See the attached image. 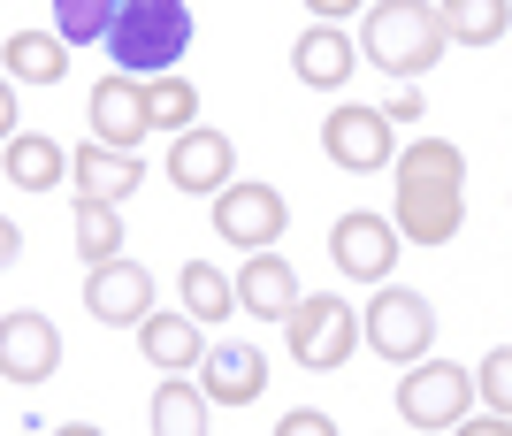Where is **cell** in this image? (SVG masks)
<instances>
[{
	"instance_id": "obj_1",
	"label": "cell",
	"mask_w": 512,
	"mask_h": 436,
	"mask_svg": "<svg viewBox=\"0 0 512 436\" xmlns=\"http://www.w3.org/2000/svg\"><path fill=\"white\" fill-rule=\"evenodd\" d=\"M390 230L398 245H451L459 222H467V153L451 138H413V146L390 153Z\"/></svg>"
},
{
	"instance_id": "obj_2",
	"label": "cell",
	"mask_w": 512,
	"mask_h": 436,
	"mask_svg": "<svg viewBox=\"0 0 512 436\" xmlns=\"http://www.w3.org/2000/svg\"><path fill=\"white\" fill-rule=\"evenodd\" d=\"M444 23H436V0H375L360 16V54L398 85H421V69L444 62Z\"/></svg>"
},
{
	"instance_id": "obj_3",
	"label": "cell",
	"mask_w": 512,
	"mask_h": 436,
	"mask_svg": "<svg viewBox=\"0 0 512 436\" xmlns=\"http://www.w3.org/2000/svg\"><path fill=\"white\" fill-rule=\"evenodd\" d=\"M100 39H107V54H115L123 77H161L192 46V8L184 0H115Z\"/></svg>"
},
{
	"instance_id": "obj_4",
	"label": "cell",
	"mask_w": 512,
	"mask_h": 436,
	"mask_svg": "<svg viewBox=\"0 0 512 436\" xmlns=\"http://www.w3.org/2000/svg\"><path fill=\"white\" fill-rule=\"evenodd\" d=\"M474 406V368H459V360H406V375H398V421L406 429H451V421H467Z\"/></svg>"
},
{
	"instance_id": "obj_5",
	"label": "cell",
	"mask_w": 512,
	"mask_h": 436,
	"mask_svg": "<svg viewBox=\"0 0 512 436\" xmlns=\"http://www.w3.org/2000/svg\"><path fill=\"white\" fill-rule=\"evenodd\" d=\"M283 345H291V360L314 375L344 368L352 360V345H360V314L344 299H329V291H314V299H299L291 314H283Z\"/></svg>"
},
{
	"instance_id": "obj_6",
	"label": "cell",
	"mask_w": 512,
	"mask_h": 436,
	"mask_svg": "<svg viewBox=\"0 0 512 436\" xmlns=\"http://www.w3.org/2000/svg\"><path fill=\"white\" fill-rule=\"evenodd\" d=\"M360 337H367V352H383V360H421L428 345H436V306L421 299V291H406V284H375V306L360 314Z\"/></svg>"
},
{
	"instance_id": "obj_7",
	"label": "cell",
	"mask_w": 512,
	"mask_h": 436,
	"mask_svg": "<svg viewBox=\"0 0 512 436\" xmlns=\"http://www.w3.org/2000/svg\"><path fill=\"white\" fill-rule=\"evenodd\" d=\"M214 199V238L237 245V253H260V245H276L291 230V199L276 184H222Z\"/></svg>"
},
{
	"instance_id": "obj_8",
	"label": "cell",
	"mask_w": 512,
	"mask_h": 436,
	"mask_svg": "<svg viewBox=\"0 0 512 436\" xmlns=\"http://www.w3.org/2000/svg\"><path fill=\"white\" fill-rule=\"evenodd\" d=\"M321 146H329V161H337V169L367 176V169H390L398 138H390L383 108H352V100H337V108H329V123H321Z\"/></svg>"
},
{
	"instance_id": "obj_9",
	"label": "cell",
	"mask_w": 512,
	"mask_h": 436,
	"mask_svg": "<svg viewBox=\"0 0 512 436\" xmlns=\"http://www.w3.org/2000/svg\"><path fill=\"white\" fill-rule=\"evenodd\" d=\"M85 115H92V138H100V146L138 153V138L153 131V123H146V77H123V69H107L100 85H92Z\"/></svg>"
},
{
	"instance_id": "obj_10",
	"label": "cell",
	"mask_w": 512,
	"mask_h": 436,
	"mask_svg": "<svg viewBox=\"0 0 512 436\" xmlns=\"http://www.w3.org/2000/svg\"><path fill=\"white\" fill-rule=\"evenodd\" d=\"M329 261H337L344 276H360V284H383L390 268H398V230H390V215H337Z\"/></svg>"
},
{
	"instance_id": "obj_11",
	"label": "cell",
	"mask_w": 512,
	"mask_h": 436,
	"mask_svg": "<svg viewBox=\"0 0 512 436\" xmlns=\"http://www.w3.org/2000/svg\"><path fill=\"white\" fill-rule=\"evenodd\" d=\"M62 368V337L46 314L16 306V314H0V375L8 383H46V375Z\"/></svg>"
},
{
	"instance_id": "obj_12",
	"label": "cell",
	"mask_w": 512,
	"mask_h": 436,
	"mask_svg": "<svg viewBox=\"0 0 512 436\" xmlns=\"http://www.w3.org/2000/svg\"><path fill=\"white\" fill-rule=\"evenodd\" d=\"M153 306V276L138 261H92L85 276V314L107 329H138V314Z\"/></svg>"
},
{
	"instance_id": "obj_13",
	"label": "cell",
	"mask_w": 512,
	"mask_h": 436,
	"mask_svg": "<svg viewBox=\"0 0 512 436\" xmlns=\"http://www.w3.org/2000/svg\"><path fill=\"white\" fill-rule=\"evenodd\" d=\"M199 391H207V406H260V391H268V360H260V345L199 352Z\"/></svg>"
},
{
	"instance_id": "obj_14",
	"label": "cell",
	"mask_w": 512,
	"mask_h": 436,
	"mask_svg": "<svg viewBox=\"0 0 512 436\" xmlns=\"http://www.w3.org/2000/svg\"><path fill=\"white\" fill-rule=\"evenodd\" d=\"M230 169H237V146L222 131H176V146H169V184L176 192H222L230 184Z\"/></svg>"
},
{
	"instance_id": "obj_15",
	"label": "cell",
	"mask_w": 512,
	"mask_h": 436,
	"mask_svg": "<svg viewBox=\"0 0 512 436\" xmlns=\"http://www.w3.org/2000/svg\"><path fill=\"white\" fill-rule=\"evenodd\" d=\"M230 299L245 306V314H268V322H283V314L299 306V276H291V261H283V253H268V245H260L253 261L237 268Z\"/></svg>"
},
{
	"instance_id": "obj_16",
	"label": "cell",
	"mask_w": 512,
	"mask_h": 436,
	"mask_svg": "<svg viewBox=\"0 0 512 436\" xmlns=\"http://www.w3.org/2000/svg\"><path fill=\"white\" fill-rule=\"evenodd\" d=\"M352 62H360V46L344 39V23H314V31H299V46H291V69H299V85H314V92H344Z\"/></svg>"
},
{
	"instance_id": "obj_17",
	"label": "cell",
	"mask_w": 512,
	"mask_h": 436,
	"mask_svg": "<svg viewBox=\"0 0 512 436\" xmlns=\"http://www.w3.org/2000/svg\"><path fill=\"white\" fill-rule=\"evenodd\" d=\"M69 176H77V192L115 199V207H123V199L146 184V161H138V153H123V146H100V138H92V146L69 153Z\"/></svg>"
},
{
	"instance_id": "obj_18",
	"label": "cell",
	"mask_w": 512,
	"mask_h": 436,
	"mask_svg": "<svg viewBox=\"0 0 512 436\" xmlns=\"http://www.w3.org/2000/svg\"><path fill=\"white\" fill-rule=\"evenodd\" d=\"M138 352H146L161 375H192L199 368V352H207V337H199L192 314H138Z\"/></svg>"
},
{
	"instance_id": "obj_19",
	"label": "cell",
	"mask_w": 512,
	"mask_h": 436,
	"mask_svg": "<svg viewBox=\"0 0 512 436\" xmlns=\"http://www.w3.org/2000/svg\"><path fill=\"white\" fill-rule=\"evenodd\" d=\"M0 69H8V85H62L69 77V46L54 39V31H8Z\"/></svg>"
},
{
	"instance_id": "obj_20",
	"label": "cell",
	"mask_w": 512,
	"mask_h": 436,
	"mask_svg": "<svg viewBox=\"0 0 512 436\" xmlns=\"http://www.w3.org/2000/svg\"><path fill=\"white\" fill-rule=\"evenodd\" d=\"M436 23H444L451 46H505L512 31V0H436Z\"/></svg>"
},
{
	"instance_id": "obj_21",
	"label": "cell",
	"mask_w": 512,
	"mask_h": 436,
	"mask_svg": "<svg viewBox=\"0 0 512 436\" xmlns=\"http://www.w3.org/2000/svg\"><path fill=\"white\" fill-rule=\"evenodd\" d=\"M0 161H8V184H16V192H54V184L69 176V153L46 131H16L8 146H0Z\"/></svg>"
},
{
	"instance_id": "obj_22",
	"label": "cell",
	"mask_w": 512,
	"mask_h": 436,
	"mask_svg": "<svg viewBox=\"0 0 512 436\" xmlns=\"http://www.w3.org/2000/svg\"><path fill=\"white\" fill-rule=\"evenodd\" d=\"M207 391L199 383H184V375H169L161 391H153V436H207Z\"/></svg>"
},
{
	"instance_id": "obj_23",
	"label": "cell",
	"mask_w": 512,
	"mask_h": 436,
	"mask_svg": "<svg viewBox=\"0 0 512 436\" xmlns=\"http://www.w3.org/2000/svg\"><path fill=\"white\" fill-rule=\"evenodd\" d=\"M69 230H77V253H85V261H115V253H123V215H115V199L77 192V207H69Z\"/></svg>"
},
{
	"instance_id": "obj_24",
	"label": "cell",
	"mask_w": 512,
	"mask_h": 436,
	"mask_svg": "<svg viewBox=\"0 0 512 436\" xmlns=\"http://www.w3.org/2000/svg\"><path fill=\"white\" fill-rule=\"evenodd\" d=\"M176 291H184V314H192L199 329H207V322H222V314H237L230 276H222L214 261H184V268H176Z\"/></svg>"
},
{
	"instance_id": "obj_25",
	"label": "cell",
	"mask_w": 512,
	"mask_h": 436,
	"mask_svg": "<svg viewBox=\"0 0 512 436\" xmlns=\"http://www.w3.org/2000/svg\"><path fill=\"white\" fill-rule=\"evenodd\" d=\"M146 123H153V131H192V123H199V85H192V77H176V69L146 77Z\"/></svg>"
},
{
	"instance_id": "obj_26",
	"label": "cell",
	"mask_w": 512,
	"mask_h": 436,
	"mask_svg": "<svg viewBox=\"0 0 512 436\" xmlns=\"http://www.w3.org/2000/svg\"><path fill=\"white\" fill-rule=\"evenodd\" d=\"M115 16V0H54V39L62 46H92Z\"/></svg>"
},
{
	"instance_id": "obj_27",
	"label": "cell",
	"mask_w": 512,
	"mask_h": 436,
	"mask_svg": "<svg viewBox=\"0 0 512 436\" xmlns=\"http://www.w3.org/2000/svg\"><path fill=\"white\" fill-rule=\"evenodd\" d=\"M482 406H490V421H505V406H512V345H497L490 360H482Z\"/></svg>"
},
{
	"instance_id": "obj_28",
	"label": "cell",
	"mask_w": 512,
	"mask_h": 436,
	"mask_svg": "<svg viewBox=\"0 0 512 436\" xmlns=\"http://www.w3.org/2000/svg\"><path fill=\"white\" fill-rule=\"evenodd\" d=\"M329 429H337V421H329V414H314V406H306V414L291 406V414L276 421V436H329Z\"/></svg>"
},
{
	"instance_id": "obj_29",
	"label": "cell",
	"mask_w": 512,
	"mask_h": 436,
	"mask_svg": "<svg viewBox=\"0 0 512 436\" xmlns=\"http://www.w3.org/2000/svg\"><path fill=\"white\" fill-rule=\"evenodd\" d=\"M383 123H421V85H398V100L383 108Z\"/></svg>"
},
{
	"instance_id": "obj_30",
	"label": "cell",
	"mask_w": 512,
	"mask_h": 436,
	"mask_svg": "<svg viewBox=\"0 0 512 436\" xmlns=\"http://www.w3.org/2000/svg\"><path fill=\"white\" fill-rule=\"evenodd\" d=\"M23 123H16V85H8V77H0V146H8V138H16Z\"/></svg>"
},
{
	"instance_id": "obj_31",
	"label": "cell",
	"mask_w": 512,
	"mask_h": 436,
	"mask_svg": "<svg viewBox=\"0 0 512 436\" xmlns=\"http://www.w3.org/2000/svg\"><path fill=\"white\" fill-rule=\"evenodd\" d=\"M16 253H23V230L0 215V268H16Z\"/></svg>"
},
{
	"instance_id": "obj_32",
	"label": "cell",
	"mask_w": 512,
	"mask_h": 436,
	"mask_svg": "<svg viewBox=\"0 0 512 436\" xmlns=\"http://www.w3.org/2000/svg\"><path fill=\"white\" fill-rule=\"evenodd\" d=\"M306 8H314L321 23H344V16H352V8H367V0H306Z\"/></svg>"
}]
</instances>
